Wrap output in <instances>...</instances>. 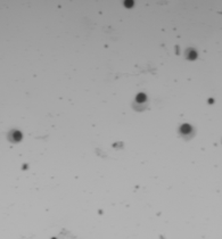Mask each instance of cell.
<instances>
[{"label":"cell","mask_w":222,"mask_h":239,"mask_svg":"<svg viewBox=\"0 0 222 239\" xmlns=\"http://www.w3.org/2000/svg\"><path fill=\"white\" fill-rule=\"evenodd\" d=\"M187 57H188V58H191V59H195L196 57H197V54H196L192 49H190V50L187 51Z\"/></svg>","instance_id":"1"},{"label":"cell","mask_w":222,"mask_h":239,"mask_svg":"<svg viewBox=\"0 0 222 239\" xmlns=\"http://www.w3.org/2000/svg\"><path fill=\"white\" fill-rule=\"evenodd\" d=\"M145 100H146V96L143 94H139L137 96V101H138L139 104L140 103H145Z\"/></svg>","instance_id":"2"}]
</instances>
